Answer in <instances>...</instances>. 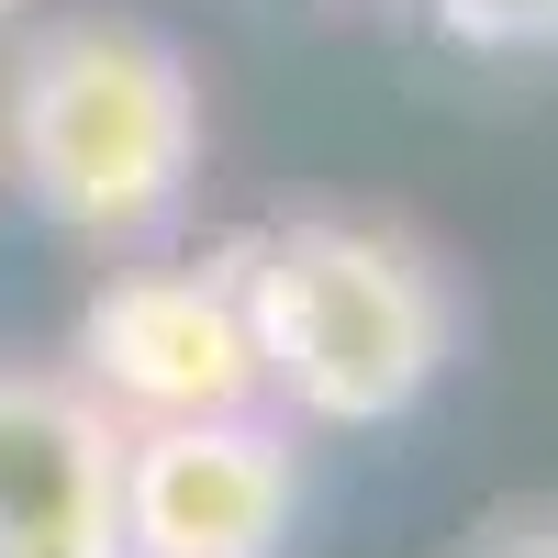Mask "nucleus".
<instances>
[{
	"instance_id": "f257e3e1",
	"label": "nucleus",
	"mask_w": 558,
	"mask_h": 558,
	"mask_svg": "<svg viewBox=\"0 0 558 558\" xmlns=\"http://www.w3.org/2000/svg\"><path fill=\"white\" fill-rule=\"evenodd\" d=\"M235 291H246L268 413L324 425V436L402 425L458 357V291L402 223L302 213L279 235L235 246Z\"/></svg>"
},
{
	"instance_id": "f03ea898",
	"label": "nucleus",
	"mask_w": 558,
	"mask_h": 558,
	"mask_svg": "<svg viewBox=\"0 0 558 558\" xmlns=\"http://www.w3.org/2000/svg\"><path fill=\"white\" fill-rule=\"evenodd\" d=\"M23 202L78 246H146L202 179V78L146 23H45L12 57Z\"/></svg>"
},
{
	"instance_id": "7ed1b4c3",
	"label": "nucleus",
	"mask_w": 558,
	"mask_h": 558,
	"mask_svg": "<svg viewBox=\"0 0 558 558\" xmlns=\"http://www.w3.org/2000/svg\"><path fill=\"white\" fill-rule=\"evenodd\" d=\"M68 380L112 425H179V413H246L257 391V336L235 291V246L213 268H112L78 302Z\"/></svg>"
},
{
	"instance_id": "20e7f679",
	"label": "nucleus",
	"mask_w": 558,
	"mask_h": 558,
	"mask_svg": "<svg viewBox=\"0 0 558 558\" xmlns=\"http://www.w3.org/2000/svg\"><path fill=\"white\" fill-rule=\"evenodd\" d=\"M302 514L291 413H179L123 425V558H279Z\"/></svg>"
},
{
	"instance_id": "39448f33",
	"label": "nucleus",
	"mask_w": 558,
	"mask_h": 558,
	"mask_svg": "<svg viewBox=\"0 0 558 558\" xmlns=\"http://www.w3.org/2000/svg\"><path fill=\"white\" fill-rule=\"evenodd\" d=\"M0 558H123V425L68 368H0Z\"/></svg>"
},
{
	"instance_id": "423d86ee",
	"label": "nucleus",
	"mask_w": 558,
	"mask_h": 558,
	"mask_svg": "<svg viewBox=\"0 0 558 558\" xmlns=\"http://www.w3.org/2000/svg\"><path fill=\"white\" fill-rule=\"evenodd\" d=\"M436 23L470 57H558V0H436Z\"/></svg>"
},
{
	"instance_id": "0eeeda50",
	"label": "nucleus",
	"mask_w": 558,
	"mask_h": 558,
	"mask_svg": "<svg viewBox=\"0 0 558 558\" xmlns=\"http://www.w3.org/2000/svg\"><path fill=\"white\" fill-rule=\"evenodd\" d=\"M481 558H558V514H547V525H502Z\"/></svg>"
},
{
	"instance_id": "6e6552de",
	"label": "nucleus",
	"mask_w": 558,
	"mask_h": 558,
	"mask_svg": "<svg viewBox=\"0 0 558 558\" xmlns=\"http://www.w3.org/2000/svg\"><path fill=\"white\" fill-rule=\"evenodd\" d=\"M0 12H12V0H0Z\"/></svg>"
}]
</instances>
